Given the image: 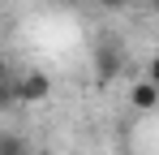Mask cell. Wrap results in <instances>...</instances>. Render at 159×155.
I'll return each instance as SVG.
<instances>
[{"label": "cell", "mask_w": 159, "mask_h": 155, "mask_svg": "<svg viewBox=\"0 0 159 155\" xmlns=\"http://www.w3.org/2000/svg\"><path fill=\"white\" fill-rule=\"evenodd\" d=\"M52 95V78L48 73H17V82H13V103H39Z\"/></svg>", "instance_id": "cell-1"}, {"label": "cell", "mask_w": 159, "mask_h": 155, "mask_svg": "<svg viewBox=\"0 0 159 155\" xmlns=\"http://www.w3.org/2000/svg\"><path fill=\"white\" fill-rule=\"evenodd\" d=\"M129 99H133V108H138V112H155V108H159V86H155V78H146V82H133Z\"/></svg>", "instance_id": "cell-3"}, {"label": "cell", "mask_w": 159, "mask_h": 155, "mask_svg": "<svg viewBox=\"0 0 159 155\" xmlns=\"http://www.w3.org/2000/svg\"><path fill=\"white\" fill-rule=\"evenodd\" d=\"M0 155H30V142L22 134H0Z\"/></svg>", "instance_id": "cell-4"}, {"label": "cell", "mask_w": 159, "mask_h": 155, "mask_svg": "<svg viewBox=\"0 0 159 155\" xmlns=\"http://www.w3.org/2000/svg\"><path fill=\"white\" fill-rule=\"evenodd\" d=\"M99 4H103V9H125L129 0H99Z\"/></svg>", "instance_id": "cell-6"}, {"label": "cell", "mask_w": 159, "mask_h": 155, "mask_svg": "<svg viewBox=\"0 0 159 155\" xmlns=\"http://www.w3.org/2000/svg\"><path fill=\"white\" fill-rule=\"evenodd\" d=\"M95 73H99V82H116V78L125 73V48L99 43L95 48Z\"/></svg>", "instance_id": "cell-2"}, {"label": "cell", "mask_w": 159, "mask_h": 155, "mask_svg": "<svg viewBox=\"0 0 159 155\" xmlns=\"http://www.w3.org/2000/svg\"><path fill=\"white\" fill-rule=\"evenodd\" d=\"M13 82H17V73L0 60V108H9V103H13Z\"/></svg>", "instance_id": "cell-5"}]
</instances>
